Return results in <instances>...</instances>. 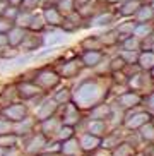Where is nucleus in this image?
I'll return each mask as SVG.
<instances>
[{"instance_id":"1","label":"nucleus","mask_w":154,"mask_h":156,"mask_svg":"<svg viewBox=\"0 0 154 156\" xmlns=\"http://www.w3.org/2000/svg\"><path fill=\"white\" fill-rule=\"evenodd\" d=\"M111 84L113 83L104 84V77L101 76L87 77L74 87L72 101L81 110H91L93 106L100 105L106 100V96L111 93Z\"/></svg>"},{"instance_id":"2","label":"nucleus","mask_w":154,"mask_h":156,"mask_svg":"<svg viewBox=\"0 0 154 156\" xmlns=\"http://www.w3.org/2000/svg\"><path fill=\"white\" fill-rule=\"evenodd\" d=\"M33 81H34L43 91H50V89H55V87L60 86L62 76H60V72L57 69H53V67H40V69H36V76H34Z\"/></svg>"},{"instance_id":"3","label":"nucleus","mask_w":154,"mask_h":156,"mask_svg":"<svg viewBox=\"0 0 154 156\" xmlns=\"http://www.w3.org/2000/svg\"><path fill=\"white\" fill-rule=\"evenodd\" d=\"M128 89H134V91H139L142 94H149L154 91V76L147 70H141V72L130 77L127 81Z\"/></svg>"},{"instance_id":"4","label":"nucleus","mask_w":154,"mask_h":156,"mask_svg":"<svg viewBox=\"0 0 154 156\" xmlns=\"http://www.w3.org/2000/svg\"><path fill=\"white\" fill-rule=\"evenodd\" d=\"M152 117L154 115L149 113L145 108L144 110H135V108H132V110H127V113H125L123 127L127 129V130H139L144 124L151 122Z\"/></svg>"},{"instance_id":"5","label":"nucleus","mask_w":154,"mask_h":156,"mask_svg":"<svg viewBox=\"0 0 154 156\" xmlns=\"http://www.w3.org/2000/svg\"><path fill=\"white\" fill-rule=\"evenodd\" d=\"M16 86H17V96L23 101L36 100V98H40L41 94L45 93L34 81H26V79H23V81H19Z\"/></svg>"},{"instance_id":"6","label":"nucleus","mask_w":154,"mask_h":156,"mask_svg":"<svg viewBox=\"0 0 154 156\" xmlns=\"http://www.w3.org/2000/svg\"><path fill=\"white\" fill-rule=\"evenodd\" d=\"M84 69H86V67L82 64L81 57H74V58H65L64 60V64L58 67V72H60V76H62V79H74Z\"/></svg>"},{"instance_id":"7","label":"nucleus","mask_w":154,"mask_h":156,"mask_svg":"<svg viewBox=\"0 0 154 156\" xmlns=\"http://www.w3.org/2000/svg\"><path fill=\"white\" fill-rule=\"evenodd\" d=\"M142 101H144V94L139 91H134V89H127L125 93L118 94L117 96V103L122 106L123 110H132V108H139L142 106Z\"/></svg>"},{"instance_id":"8","label":"nucleus","mask_w":154,"mask_h":156,"mask_svg":"<svg viewBox=\"0 0 154 156\" xmlns=\"http://www.w3.org/2000/svg\"><path fill=\"white\" fill-rule=\"evenodd\" d=\"M0 113L4 115L5 119H9L10 122H21V120H24L29 115V108H27V105L24 103V101H21V103H10L9 106H5V108H2V112Z\"/></svg>"},{"instance_id":"9","label":"nucleus","mask_w":154,"mask_h":156,"mask_svg":"<svg viewBox=\"0 0 154 156\" xmlns=\"http://www.w3.org/2000/svg\"><path fill=\"white\" fill-rule=\"evenodd\" d=\"M58 103L55 101V98H43V100L40 101V105H38L36 112H34V119H36V122H43V120L50 119V117H53L55 113H57V110H58Z\"/></svg>"},{"instance_id":"10","label":"nucleus","mask_w":154,"mask_h":156,"mask_svg":"<svg viewBox=\"0 0 154 156\" xmlns=\"http://www.w3.org/2000/svg\"><path fill=\"white\" fill-rule=\"evenodd\" d=\"M43 45V33H33V31H26L23 43L19 45L21 53H36V50H40Z\"/></svg>"},{"instance_id":"11","label":"nucleus","mask_w":154,"mask_h":156,"mask_svg":"<svg viewBox=\"0 0 154 156\" xmlns=\"http://www.w3.org/2000/svg\"><path fill=\"white\" fill-rule=\"evenodd\" d=\"M64 106V112H62V124H67V125H72V127H75V125H79V122L82 120V115H81V108L74 103V101H68V103H65Z\"/></svg>"},{"instance_id":"12","label":"nucleus","mask_w":154,"mask_h":156,"mask_svg":"<svg viewBox=\"0 0 154 156\" xmlns=\"http://www.w3.org/2000/svg\"><path fill=\"white\" fill-rule=\"evenodd\" d=\"M68 34L60 28H46L43 31V45L45 46H58L67 41Z\"/></svg>"},{"instance_id":"13","label":"nucleus","mask_w":154,"mask_h":156,"mask_svg":"<svg viewBox=\"0 0 154 156\" xmlns=\"http://www.w3.org/2000/svg\"><path fill=\"white\" fill-rule=\"evenodd\" d=\"M43 17H45V23L48 28H60L62 23H64L65 16L58 10L57 5H43Z\"/></svg>"},{"instance_id":"14","label":"nucleus","mask_w":154,"mask_h":156,"mask_svg":"<svg viewBox=\"0 0 154 156\" xmlns=\"http://www.w3.org/2000/svg\"><path fill=\"white\" fill-rule=\"evenodd\" d=\"M118 19V14L117 12H113V10H103V12H100L98 16H94V17L91 19V28H113L115 23H117Z\"/></svg>"},{"instance_id":"15","label":"nucleus","mask_w":154,"mask_h":156,"mask_svg":"<svg viewBox=\"0 0 154 156\" xmlns=\"http://www.w3.org/2000/svg\"><path fill=\"white\" fill-rule=\"evenodd\" d=\"M48 144V137L43 134H31V139L26 142L24 151L27 154H40L41 151H45V146Z\"/></svg>"},{"instance_id":"16","label":"nucleus","mask_w":154,"mask_h":156,"mask_svg":"<svg viewBox=\"0 0 154 156\" xmlns=\"http://www.w3.org/2000/svg\"><path fill=\"white\" fill-rule=\"evenodd\" d=\"M79 57H81L82 64H84L86 69H96V67L104 60L106 55H104L103 50H84Z\"/></svg>"},{"instance_id":"17","label":"nucleus","mask_w":154,"mask_h":156,"mask_svg":"<svg viewBox=\"0 0 154 156\" xmlns=\"http://www.w3.org/2000/svg\"><path fill=\"white\" fill-rule=\"evenodd\" d=\"M98 38H100L103 48H118L120 45V34L115 28H106L103 33H98Z\"/></svg>"},{"instance_id":"18","label":"nucleus","mask_w":154,"mask_h":156,"mask_svg":"<svg viewBox=\"0 0 154 156\" xmlns=\"http://www.w3.org/2000/svg\"><path fill=\"white\" fill-rule=\"evenodd\" d=\"M101 141H103V137H98L94 134L86 132L84 136H81L79 144H81V149L84 153H94L101 147Z\"/></svg>"},{"instance_id":"19","label":"nucleus","mask_w":154,"mask_h":156,"mask_svg":"<svg viewBox=\"0 0 154 156\" xmlns=\"http://www.w3.org/2000/svg\"><path fill=\"white\" fill-rule=\"evenodd\" d=\"M139 7H141V2H137V0H123V2L118 4L117 14H118V17L132 19L135 16V12L139 10Z\"/></svg>"},{"instance_id":"20","label":"nucleus","mask_w":154,"mask_h":156,"mask_svg":"<svg viewBox=\"0 0 154 156\" xmlns=\"http://www.w3.org/2000/svg\"><path fill=\"white\" fill-rule=\"evenodd\" d=\"M40 125H41V134H43V136H46V137L55 136V137H57V132H58V129L62 127V119H57L53 115L50 119L40 122Z\"/></svg>"},{"instance_id":"21","label":"nucleus","mask_w":154,"mask_h":156,"mask_svg":"<svg viewBox=\"0 0 154 156\" xmlns=\"http://www.w3.org/2000/svg\"><path fill=\"white\" fill-rule=\"evenodd\" d=\"M110 117H111V105H108L106 101L89 110V120H110Z\"/></svg>"},{"instance_id":"22","label":"nucleus","mask_w":154,"mask_h":156,"mask_svg":"<svg viewBox=\"0 0 154 156\" xmlns=\"http://www.w3.org/2000/svg\"><path fill=\"white\" fill-rule=\"evenodd\" d=\"M134 19H135L137 23H151V21H154V9H152V5H151L149 2L141 4V7H139V10L135 12Z\"/></svg>"},{"instance_id":"23","label":"nucleus","mask_w":154,"mask_h":156,"mask_svg":"<svg viewBox=\"0 0 154 156\" xmlns=\"http://www.w3.org/2000/svg\"><path fill=\"white\" fill-rule=\"evenodd\" d=\"M87 132L104 137L108 134V120H87Z\"/></svg>"},{"instance_id":"24","label":"nucleus","mask_w":154,"mask_h":156,"mask_svg":"<svg viewBox=\"0 0 154 156\" xmlns=\"http://www.w3.org/2000/svg\"><path fill=\"white\" fill-rule=\"evenodd\" d=\"M26 31H27V29H23V28H19V26H16V24H14L12 28L9 29V33H7V38H9V46L19 48V45L23 43L24 36H26Z\"/></svg>"},{"instance_id":"25","label":"nucleus","mask_w":154,"mask_h":156,"mask_svg":"<svg viewBox=\"0 0 154 156\" xmlns=\"http://www.w3.org/2000/svg\"><path fill=\"white\" fill-rule=\"evenodd\" d=\"M82 151L81 144H79V139L70 137L67 141H62V146H60V153L64 156H77V153Z\"/></svg>"},{"instance_id":"26","label":"nucleus","mask_w":154,"mask_h":156,"mask_svg":"<svg viewBox=\"0 0 154 156\" xmlns=\"http://www.w3.org/2000/svg\"><path fill=\"white\" fill-rule=\"evenodd\" d=\"M34 122H36V119H31V117H26V119L21 120V122H16V124H14V134H17L19 137L31 134L33 127H34Z\"/></svg>"},{"instance_id":"27","label":"nucleus","mask_w":154,"mask_h":156,"mask_svg":"<svg viewBox=\"0 0 154 156\" xmlns=\"http://www.w3.org/2000/svg\"><path fill=\"white\" fill-rule=\"evenodd\" d=\"M137 64H139V67H141L142 70L151 72V70L154 69V51L152 50H141Z\"/></svg>"},{"instance_id":"28","label":"nucleus","mask_w":154,"mask_h":156,"mask_svg":"<svg viewBox=\"0 0 154 156\" xmlns=\"http://www.w3.org/2000/svg\"><path fill=\"white\" fill-rule=\"evenodd\" d=\"M17 96V86H5L2 91H0V106L5 108L9 106L10 103H14V100Z\"/></svg>"},{"instance_id":"29","label":"nucleus","mask_w":154,"mask_h":156,"mask_svg":"<svg viewBox=\"0 0 154 156\" xmlns=\"http://www.w3.org/2000/svg\"><path fill=\"white\" fill-rule=\"evenodd\" d=\"M118 46H120V50H137V51H141L142 50V40L137 38L135 34H130V36L123 38Z\"/></svg>"},{"instance_id":"30","label":"nucleus","mask_w":154,"mask_h":156,"mask_svg":"<svg viewBox=\"0 0 154 156\" xmlns=\"http://www.w3.org/2000/svg\"><path fill=\"white\" fill-rule=\"evenodd\" d=\"M79 46H81L82 50H104L101 41H100V38H98V34H91V36L82 38Z\"/></svg>"},{"instance_id":"31","label":"nucleus","mask_w":154,"mask_h":156,"mask_svg":"<svg viewBox=\"0 0 154 156\" xmlns=\"http://www.w3.org/2000/svg\"><path fill=\"white\" fill-rule=\"evenodd\" d=\"M135 26H137V21L134 17L130 19V21H123V23H120L117 26V31H118V34H120V41H122L123 38H127V36H130V34H134V29H135Z\"/></svg>"},{"instance_id":"32","label":"nucleus","mask_w":154,"mask_h":156,"mask_svg":"<svg viewBox=\"0 0 154 156\" xmlns=\"http://www.w3.org/2000/svg\"><path fill=\"white\" fill-rule=\"evenodd\" d=\"M134 154H135V147L128 141H122L111 151V156H134Z\"/></svg>"},{"instance_id":"33","label":"nucleus","mask_w":154,"mask_h":156,"mask_svg":"<svg viewBox=\"0 0 154 156\" xmlns=\"http://www.w3.org/2000/svg\"><path fill=\"white\" fill-rule=\"evenodd\" d=\"M33 14L34 12H27V10L19 9V14H17V17L14 19V24L19 26V28H23V29H29V24L33 21Z\"/></svg>"},{"instance_id":"34","label":"nucleus","mask_w":154,"mask_h":156,"mask_svg":"<svg viewBox=\"0 0 154 156\" xmlns=\"http://www.w3.org/2000/svg\"><path fill=\"white\" fill-rule=\"evenodd\" d=\"M48 28L45 23V17H43V14H33V21L31 24H29V29L27 31H33V33H43L45 29Z\"/></svg>"},{"instance_id":"35","label":"nucleus","mask_w":154,"mask_h":156,"mask_svg":"<svg viewBox=\"0 0 154 156\" xmlns=\"http://www.w3.org/2000/svg\"><path fill=\"white\" fill-rule=\"evenodd\" d=\"M139 137L142 141H147V142H154V124L152 120L144 124L141 129H139Z\"/></svg>"},{"instance_id":"36","label":"nucleus","mask_w":154,"mask_h":156,"mask_svg":"<svg viewBox=\"0 0 154 156\" xmlns=\"http://www.w3.org/2000/svg\"><path fill=\"white\" fill-rule=\"evenodd\" d=\"M120 142H122V139L118 137V134H106V136L103 137V141H101V147H103V149L113 151Z\"/></svg>"},{"instance_id":"37","label":"nucleus","mask_w":154,"mask_h":156,"mask_svg":"<svg viewBox=\"0 0 154 156\" xmlns=\"http://www.w3.org/2000/svg\"><path fill=\"white\" fill-rule=\"evenodd\" d=\"M55 5L58 7V10L64 16H68V14H72V12H75V10H77L75 0H58Z\"/></svg>"},{"instance_id":"38","label":"nucleus","mask_w":154,"mask_h":156,"mask_svg":"<svg viewBox=\"0 0 154 156\" xmlns=\"http://www.w3.org/2000/svg\"><path fill=\"white\" fill-rule=\"evenodd\" d=\"M53 98H55V101L62 106V105H65V103H68V101H72V91H70L68 87H62V89H58V91L53 94Z\"/></svg>"},{"instance_id":"39","label":"nucleus","mask_w":154,"mask_h":156,"mask_svg":"<svg viewBox=\"0 0 154 156\" xmlns=\"http://www.w3.org/2000/svg\"><path fill=\"white\" fill-rule=\"evenodd\" d=\"M125 65H127V62L123 60V57L120 55V53H117L115 57H111L108 62V67H110V72H118V70H123L125 69Z\"/></svg>"},{"instance_id":"40","label":"nucleus","mask_w":154,"mask_h":156,"mask_svg":"<svg viewBox=\"0 0 154 156\" xmlns=\"http://www.w3.org/2000/svg\"><path fill=\"white\" fill-rule=\"evenodd\" d=\"M75 136V127H72V125H67V124H62V127L58 129V132H57V139H58L60 142L62 141H67V139L74 137Z\"/></svg>"},{"instance_id":"41","label":"nucleus","mask_w":154,"mask_h":156,"mask_svg":"<svg viewBox=\"0 0 154 156\" xmlns=\"http://www.w3.org/2000/svg\"><path fill=\"white\" fill-rule=\"evenodd\" d=\"M19 141V136L17 134H4V136H0V146L5 147V149H10V147H16V144H17Z\"/></svg>"},{"instance_id":"42","label":"nucleus","mask_w":154,"mask_h":156,"mask_svg":"<svg viewBox=\"0 0 154 156\" xmlns=\"http://www.w3.org/2000/svg\"><path fill=\"white\" fill-rule=\"evenodd\" d=\"M43 7V0H23V4L19 9L27 10V12H36V9Z\"/></svg>"},{"instance_id":"43","label":"nucleus","mask_w":154,"mask_h":156,"mask_svg":"<svg viewBox=\"0 0 154 156\" xmlns=\"http://www.w3.org/2000/svg\"><path fill=\"white\" fill-rule=\"evenodd\" d=\"M118 53L123 57V60H125L127 64H137L139 53H141V51H137V50H120Z\"/></svg>"},{"instance_id":"44","label":"nucleus","mask_w":154,"mask_h":156,"mask_svg":"<svg viewBox=\"0 0 154 156\" xmlns=\"http://www.w3.org/2000/svg\"><path fill=\"white\" fill-rule=\"evenodd\" d=\"M10 132H14V122H10L9 119H5L4 115L0 113V136Z\"/></svg>"},{"instance_id":"45","label":"nucleus","mask_w":154,"mask_h":156,"mask_svg":"<svg viewBox=\"0 0 154 156\" xmlns=\"http://www.w3.org/2000/svg\"><path fill=\"white\" fill-rule=\"evenodd\" d=\"M142 106H144L145 110L149 112V113L154 115V91L149 93V94H144V101H142Z\"/></svg>"},{"instance_id":"46","label":"nucleus","mask_w":154,"mask_h":156,"mask_svg":"<svg viewBox=\"0 0 154 156\" xmlns=\"http://www.w3.org/2000/svg\"><path fill=\"white\" fill-rule=\"evenodd\" d=\"M14 26V21L5 16H0V33H9V29Z\"/></svg>"},{"instance_id":"47","label":"nucleus","mask_w":154,"mask_h":156,"mask_svg":"<svg viewBox=\"0 0 154 156\" xmlns=\"http://www.w3.org/2000/svg\"><path fill=\"white\" fill-rule=\"evenodd\" d=\"M17 14H19V7H16V5H7V9H5V12H4V16L5 17H9V19H16L17 17Z\"/></svg>"},{"instance_id":"48","label":"nucleus","mask_w":154,"mask_h":156,"mask_svg":"<svg viewBox=\"0 0 154 156\" xmlns=\"http://www.w3.org/2000/svg\"><path fill=\"white\" fill-rule=\"evenodd\" d=\"M9 45V38H7V33H0V48Z\"/></svg>"},{"instance_id":"49","label":"nucleus","mask_w":154,"mask_h":156,"mask_svg":"<svg viewBox=\"0 0 154 156\" xmlns=\"http://www.w3.org/2000/svg\"><path fill=\"white\" fill-rule=\"evenodd\" d=\"M4 156H23V153L19 151V149H16V147H10V149H7V151H5Z\"/></svg>"},{"instance_id":"50","label":"nucleus","mask_w":154,"mask_h":156,"mask_svg":"<svg viewBox=\"0 0 154 156\" xmlns=\"http://www.w3.org/2000/svg\"><path fill=\"white\" fill-rule=\"evenodd\" d=\"M38 156H64L60 151H45V153H40Z\"/></svg>"},{"instance_id":"51","label":"nucleus","mask_w":154,"mask_h":156,"mask_svg":"<svg viewBox=\"0 0 154 156\" xmlns=\"http://www.w3.org/2000/svg\"><path fill=\"white\" fill-rule=\"evenodd\" d=\"M7 5H9V2H7V0H0V16H4L5 9H7Z\"/></svg>"},{"instance_id":"52","label":"nucleus","mask_w":154,"mask_h":156,"mask_svg":"<svg viewBox=\"0 0 154 156\" xmlns=\"http://www.w3.org/2000/svg\"><path fill=\"white\" fill-rule=\"evenodd\" d=\"M10 5H16V7H21V4H23V0H7Z\"/></svg>"},{"instance_id":"53","label":"nucleus","mask_w":154,"mask_h":156,"mask_svg":"<svg viewBox=\"0 0 154 156\" xmlns=\"http://www.w3.org/2000/svg\"><path fill=\"white\" fill-rule=\"evenodd\" d=\"M58 0H43V5H55Z\"/></svg>"},{"instance_id":"54","label":"nucleus","mask_w":154,"mask_h":156,"mask_svg":"<svg viewBox=\"0 0 154 156\" xmlns=\"http://www.w3.org/2000/svg\"><path fill=\"white\" fill-rule=\"evenodd\" d=\"M108 5H113V4H120V2H123V0H104Z\"/></svg>"},{"instance_id":"55","label":"nucleus","mask_w":154,"mask_h":156,"mask_svg":"<svg viewBox=\"0 0 154 156\" xmlns=\"http://www.w3.org/2000/svg\"><path fill=\"white\" fill-rule=\"evenodd\" d=\"M87 2H91V0H75V4H77V7H81V5L87 4Z\"/></svg>"},{"instance_id":"56","label":"nucleus","mask_w":154,"mask_h":156,"mask_svg":"<svg viewBox=\"0 0 154 156\" xmlns=\"http://www.w3.org/2000/svg\"><path fill=\"white\" fill-rule=\"evenodd\" d=\"M5 151H7V149H5V147H2V146H0V156H4V154H5Z\"/></svg>"},{"instance_id":"57","label":"nucleus","mask_w":154,"mask_h":156,"mask_svg":"<svg viewBox=\"0 0 154 156\" xmlns=\"http://www.w3.org/2000/svg\"><path fill=\"white\" fill-rule=\"evenodd\" d=\"M149 4L152 5V9H154V0H149Z\"/></svg>"},{"instance_id":"58","label":"nucleus","mask_w":154,"mask_h":156,"mask_svg":"<svg viewBox=\"0 0 154 156\" xmlns=\"http://www.w3.org/2000/svg\"><path fill=\"white\" fill-rule=\"evenodd\" d=\"M137 2H141V4H144V2H149V0H137Z\"/></svg>"},{"instance_id":"59","label":"nucleus","mask_w":154,"mask_h":156,"mask_svg":"<svg viewBox=\"0 0 154 156\" xmlns=\"http://www.w3.org/2000/svg\"><path fill=\"white\" fill-rule=\"evenodd\" d=\"M151 74H152V76H154V69H152V70H151Z\"/></svg>"},{"instance_id":"60","label":"nucleus","mask_w":154,"mask_h":156,"mask_svg":"<svg viewBox=\"0 0 154 156\" xmlns=\"http://www.w3.org/2000/svg\"><path fill=\"white\" fill-rule=\"evenodd\" d=\"M152 51H154V45H152Z\"/></svg>"}]
</instances>
